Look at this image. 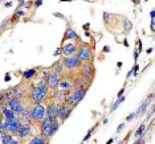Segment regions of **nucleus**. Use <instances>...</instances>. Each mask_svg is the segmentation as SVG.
<instances>
[{
  "label": "nucleus",
  "mask_w": 155,
  "mask_h": 144,
  "mask_svg": "<svg viewBox=\"0 0 155 144\" xmlns=\"http://www.w3.org/2000/svg\"><path fill=\"white\" fill-rule=\"evenodd\" d=\"M11 98H12V97H11V94H9L8 91H3V93H2V97H0V103L4 104V106H7Z\"/></svg>",
  "instance_id": "412c9836"
},
{
  "label": "nucleus",
  "mask_w": 155,
  "mask_h": 144,
  "mask_svg": "<svg viewBox=\"0 0 155 144\" xmlns=\"http://www.w3.org/2000/svg\"><path fill=\"white\" fill-rule=\"evenodd\" d=\"M109 50H110V49H109V48L106 46V48H104V50H102V52H106V53H107V52H109Z\"/></svg>",
  "instance_id": "4c0bfd02"
},
{
  "label": "nucleus",
  "mask_w": 155,
  "mask_h": 144,
  "mask_svg": "<svg viewBox=\"0 0 155 144\" xmlns=\"http://www.w3.org/2000/svg\"><path fill=\"white\" fill-rule=\"evenodd\" d=\"M64 40H73V41H80V36L77 34L73 29H68L65 32V36H64Z\"/></svg>",
  "instance_id": "a211bd4d"
},
{
  "label": "nucleus",
  "mask_w": 155,
  "mask_h": 144,
  "mask_svg": "<svg viewBox=\"0 0 155 144\" xmlns=\"http://www.w3.org/2000/svg\"><path fill=\"white\" fill-rule=\"evenodd\" d=\"M58 128H60V120H58V119H56V120L53 123H51L48 127H45L44 130H41V136H44L45 139L51 140L56 135V133H57Z\"/></svg>",
  "instance_id": "0eeeda50"
},
{
  "label": "nucleus",
  "mask_w": 155,
  "mask_h": 144,
  "mask_svg": "<svg viewBox=\"0 0 155 144\" xmlns=\"http://www.w3.org/2000/svg\"><path fill=\"white\" fill-rule=\"evenodd\" d=\"M7 107L11 108V110H12L13 112H15L17 117H19V115L21 114V112L27 108V106L23 103V101H20L19 98H16V97H12L11 99H9L8 104H7Z\"/></svg>",
  "instance_id": "423d86ee"
},
{
  "label": "nucleus",
  "mask_w": 155,
  "mask_h": 144,
  "mask_svg": "<svg viewBox=\"0 0 155 144\" xmlns=\"http://www.w3.org/2000/svg\"><path fill=\"white\" fill-rule=\"evenodd\" d=\"M41 4H43V0H36L35 2V7H40Z\"/></svg>",
  "instance_id": "473e14b6"
},
{
  "label": "nucleus",
  "mask_w": 155,
  "mask_h": 144,
  "mask_svg": "<svg viewBox=\"0 0 155 144\" xmlns=\"http://www.w3.org/2000/svg\"><path fill=\"white\" fill-rule=\"evenodd\" d=\"M31 114H32L31 122L40 123V120L45 117V114H47V107H45L43 103H36L31 107Z\"/></svg>",
  "instance_id": "39448f33"
},
{
  "label": "nucleus",
  "mask_w": 155,
  "mask_h": 144,
  "mask_svg": "<svg viewBox=\"0 0 155 144\" xmlns=\"http://www.w3.org/2000/svg\"><path fill=\"white\" fill-rule=\"evenodd\" d=\"M52 69H53L54 73H57V74H60V75H61L62 72H64V66H62L61 61H60V62H56V64L52 66Z\"/></svg>",
  "instance_id": "393cba45"
},
{
  "label": "nucleus",
  "mask_w": 155,
  "mask_h": 144,
  "mask_svg": "<svg viewBox=\"0 0 155 144\" xmlns=\"http://www.w3.org/2000/svg\"><path fill=\"white\" fill-rule=\"evenodd\" d=\"M154 115V107H151V110H150V112H149V117L147 118H151Z\"/></svg>",
  "instance_id": "72a5a7b5"
},
{
  "label": "nucleus",
  "mask_w": 155,
  "mask_h": 144,
  "mask_svg": "<svg viewBox=\"0 0 155 144\" xmlns=\"http://www.w3.org/2000/svg\"><path fill=\"white\" fill-rule=\"evenodd\" d=\"M53 93H52V97H53V101L56 103H64V99H65V93L58 89H54L52 90Z\"/></svg>",
  "instance_id": "f3484780"
},
{
  "label": "nucleus",
  "mask_w": 155,
  "mask_h": 144,
  "mask_svg": "<svg viewBox=\"0 0 155 144\" xmlns=\"http://www.w3.org/2000/svg\"><path fill=\"white\" fill-rule=\"evenodd\" d=\"M60 79H61L60 74H57V73H54V72L51 73V74H49V77H48V81H47V85H48V87H49V90L57 89Z\"/></svg>",
  "instance_id": "4468645a"
},
{
  "label": "nucleus",
  "mask_w": 155,
  "mask_h": 144,
  "mask_svg": "<svg viewBox=\"0 0 155 144\" xmlns=\"http://www.w3.org/2000/svg\"><path fill=\"white\" fill-rule=\"evenodd\" d=\"M36 73H37V70L36 69H29V70H25V72L23 73V78L25 79V81H29V79H32L35 75H36Z\"/></svg>",
  "instance_id": "aec40b11"
},
{
  "label": "nucleus",
  "mask_w": 155,
  "mask_h": 144,
  "mask_svg": "<svg viewBox=\"0 0 155 144\" xmlns=\"http://www.w3.org/2000/svg\"><path fill=\"white\" fill-rule=\"evenodd\" d=\"M58 106L60 103H56V102H49L48 106H47V114L51 115V117H53L57 119V111H58Z\"/></svg>",
  "instance_id": "dca6fc26"
},
{
  "label": "nucleus",
  "mask_w": 155,
  "mask_h": 144,
  "mask_svg": "<svg viewBox=\"0 0 155 144\" xmlns=\"http://www.w3.org/2000/svg\"><path fill=\"white\" fill-rule=\"evenodd\" d=\"M60 2H66V0H60Z\"/></svg>",
  "instance_id": "ea45409f"
},
{
  "label": "nucleus",
  "mask_w": 155,
  "mask_h": 144,
  "mask_svg": "<svg viewBox=\"0 0 155 144\" xmlns=\"http://www.w3.org/2000/svg\"><path fill=\"white\" fill-rule=\"evenodd\" d=\"M21 16H24V12L19 11V8H17V11L15 12V15H13V17H12V20H13V21H16V20H19Z\"/></svg>",
  "instance_id": "bb28decb"
},
{
  "label": "nucleus",
  "mask_w": 155,
  "mask_h": 144,
  "mask_svg": "<svg viewBox=\"0 0 155 144\" xmlns=\"http://www.w3.org/2000/svg\"><path fill=\"white\" fill-rule=\"evenodd\" d=\"M133 2H135V4H138V2H139V0H133Z\"/></svg>",
  "instance_id": "58836bf2"
},
{
  "label": "nucleus",
  "mask_w": 155,
  "mask_h": 144,
  "mask_svg": "<svg viewBox=\"0 0 155 144\" xmlns=\"http://www.w3.org/2000/svg\"><path fill=\"white\" fill-rule=\"evenodd\" d=\"M48 93H49V87L47 85V82H38L36 86L32 87L31 90V94H29V98H31V102L33 104L36 103H43L44 101H47L48 98Z\"/></svg>",
  "instance_id": "f257e3e1"
},
{
  "label": "nucleus",
  "mask_w": 155,
  "mask_h": 144,
  "mask_svg": "<svg viewBox=\"0 0 155 144\" xmlns=\"http://www.w3.org/2000/svg\"><path fill=\"white\" fill-rule=\"evenodd\" d=\"M123 128H125V123H121V124L118 126V128H117V132H121Z\"/></svg>",
  "instance_id": "2f4dec72"
},
{
  "label": "nucleus",
  "mask_w": 155,
  "mask_h": 144,
  "mask_svg": "<svg viewBox=\"0 0 155 144\" xmlns=\"http://www.w3.org/2000/svg\"><path fill=\"white\" fill-rule=\"evenodd\" d=\"M57 89H58V90H61V91H64L65 94H66V93H70V91L74 89V83H73L70 79H68V78L60 79Z\"/></svg>",
  "instance_id": "ddd939ff"
},
{
  "label": "nucleus",
  "mask_w": 155,
  "mask_h": 144,
  "mask_svg": "<svg viewBox=\"0 0 155 144\" xmlns=\"http://www.w3.org/2000/svg\"><path fill=\"white\" fill-rule=\"evenodd\" d=\"M21 124H23V122L19 117L4 119V130L7 132L11 133L12 136H17V132H19V128Z\"/></svg>",
  "instance_id": "20e7f679"
},
{
  "label": "nucleus",
  "mask_w": 155,
  "mask_h": 144,
  "mask_svg": "<svg viewBox=\"0 0 155 144\" xmlns=\"http://www.w3.org/2000/svg\"><path fill=\"white\" fill-rule=\"evenodd\" d=\"M150 102H151V98H149V99H146V101H144V102H143V103H142V106H140V107H139V110H138V111H137V112H135V115H137V117H139V115H140V114H143V112H144V111H146V110H147V107H149Z\"/></svg>",
  "instance_id": "4be33fe9"
},
{
  "label": "nucleus",
  "mask_w": 155,
  "mask_h": 144,
  "mask_svg": "<svg viewBox=\"0 0 155 144\" xmlns=\"http://www.w3.org/2000/svg\"><path fill=\"white\" fill-rule=\"evenodd\" d=\"M5 130H4V120L2 119V117H0V133H3Z\"/></svg>",
  "instance_id": "c85d7f7f"
},
{
  "label": "nucleus",
  "mask_w": 155,
  "mask_h": 144,
  "mask_svg": "<svg viewBox=\"0 0 155 144\" xmlns=\"http://www.w3.org/2000/svg\"><path fill=\"white\" fill-rule=\"evenodd\" d=\"M137 58H138V52H134V59L137 61Z\"/></svg>",
  "instance_id": "c9c22d12"
},
{
  "label": "nucleus",
  "mask_w": 155,
  "mask_h": 144,
  "mask_svg": "<svg viewBox=\"0 0 155 144\" xmlns=\"http://www.w3.org/2000/svg\"><path fill=\"white\" fill-rule=\"evenodd\" d=\"M125 99H126V97H123V95H121V97H118V99L115 101V103L111 106V108H110V112H114L115 110H117V107L119 106V104L122 103V102H125Z\"/></svg>",
  "instance_id": "a878e982"
},
{
  "label": "nucleus",
  "mask_w": 155,
  "mask_h": 144,
  "mask_svg": "<svg viewBox=\"0 0 155 144\" xmlns=\"http://www.w3.org/2000/svg\"><path fill=\"white\" fill-rule=\"evenodd\" d=\"M134 118H137V115H135V112H131V114H130L129 115V117L127 118H126V120H127V122H131L133 120V119Z\"/></svg>",
  "instance_id": "c756f323"
},
{
  "label": "nucleus",
  "mask_w": 155,
  "mask_h": 144,
  "mask_svg": "<svg viewBox=\"0 0 155 144\" xmlns=\"http://www.w3.org/2000/svg\"><path fill=\"white\" fill-rule=\"evenodd\" d=\"M144 132H146V124L143 123V124H140L139 128L134 132V138L138 139V138H140V136H144Z\"/></svg>",
  "instance_id": "5701e85b"
},
{
  "label": "nucleus",
  "mask_w": 155,
  "mask_h": 144,
  "mask_svg": "<svg viewBox=\"0 0 155 144\" xmlns=\"http://www.w3.org/2000/svg\"><path fill=\"white\" fill-rule=\"evenodd\" d=\"M2 117L4 118V119H9V118H13V117H17V115L13 112L11 108H8V107H5L4 110H3V114H2Z\"/></svg>",
  "instance_id": "b1692460"
},
{
  "label": "nucleus",
  "mask_w": 155,
  "mask_h": 144,
  "mask_svg": "<svg viewBox=\"0 0 155 144\" xmlns=\"http://www.w3.org/2000/svg\"><path fill=\"white\" fill-rule=\"evenodd\" d=\"M123 93H125V87H123V89H121V90H119V93H118V97L123 95Z\"/></svg>",
  "instance_id": "f704fd0d"
},
{
  "label": "nucleus",
  "mask_w": 155,
  "mask_h": 144,
  "mask_svg": "<svg viewBox=\"0 0 155 144\" xmlns=\"http://www.w3.org/2000/svg\"><path fill=\"white\" fill-rule=\"evenodd\" d=\"M61 53H62V49H61V46H60V48H57V49H56V50H54L53 56H54V57H57V56H60Z\"/></svg>",
  "instance_id": "7c9ffc66"
},
{
  "label": "nucleus",
  "mask_w": 155,
  "mask_h": 144,
  "mask_svg": "<svg viewBox=\"0 0 155 144\" xmlns=\"http://www.w3.org/2000/svg\"><path fill=\"white\" fill-rule=\"evenodd\" d=\"M49 142L48 139H45L44 136H35V138H32L29 140V144H47Z\"/></svg>",
  "instance_id": "6ab92c4d"
},
{
  "label": "nucleus",
  "mask_w": 155,
  "mask_h": 144,
  "mask_svg": "<svg viewBox=\"0 0 155 144\" xmlns=\"http://www.w3.org/2000/svg\"><path fill=\"white\" fill-rule=\"evenodd\" d=\"M31 133H32V126L29 123H23L19 128V132H17V138L21 140L28 139L31 136Z\"/></svg>",
  "instance_id": "f8f14e48"
},
{
  "label": "nucleus",
  "mask_w": 155,
  "mask_h": 144,
  "mask_svg": "<svg viewBox=\"0 0 155 144\" xmlns=\"http://www.w3.org/2000/svg\"><path fill=\"white\" fill-rule=\"evenodd\" d=\"M138 70H139V66L135 65L133 68V70H130V73H131V77H137V74H138Z\"/></svg>",
  "instance_id": "cd10ccee"
},
{
  "label": "nucleus",
  "mask_w": 155,
  "mask_h": 144,
  "mask_svg": "<svg viewBox=\"0 0 155 144\" xmlns=\"http://www.w3.org/2000/svg\"><path fill=\"white\" fill-rule=\"evenodd\" d=\"M78 45L76 41H70V43H66L64 44L62 46V54L64 57H70V56H76L77 54V50H78Z\"/></svg>",
  "instance_id": "1a4fd4ad"
},
{
  "label": "nucleus",
  "mask_w": 155,
  "mask_h": 144,
  "mask_svg": "<svg viewBox=\"0 0 155 144\" xmlns=\"http://www.w3.org/2000/svg\"><path fill=\"white\" fill-rule=\"evenodd\" d=\"M86 90H87L86 86H82V85L76 86L74 89L70 91L69 95L65 97L64 103L69 104V106H72V107H76L77 104L84 99V97H85V94H86Z\"/></svg>",
  "instance_id": "f03ea898"
},
{
  "label": "nucleus",
  "mask_w": 155,
  "mask_h": 144,
  "mask_svg": "<svg viewBox=\"0 0 155 144\" xmlns=\"http://www.w3.org/2000/svg\"><path fill=\"white\" fill-rule=\"evenodd\" d=\"M61 64L68 70H77V69H80V66H81V61L77 58V56H70V57H64Z\"/></svg>",
  "instance_id": "6e6552de"
},
{
  "label": "nucleus",
  "mask_w": 155,
  "mask_h": 144,
  "mask_svg": "<svg viewBox=\"0 0 155 144\" xmlns=\"http://www.w3.org/2000/svg\"><path fill=\"white\" fill-rule=\"evenodd\" d=\"M80 72H81V75L85 77V78H89V79H93V75H94V68L90 62H85V64H81L80 66Z\"/></svg>",
  "instance_id": "9b49d317"
},
{
  "label": "nucleus",
  "mask_w": 155,
  "mask_h": 144,
  "mask_svg": "<svg viewBox=\"0 0 155 144\" xmlns=\"http://www.w3.org/2000/svg\"><path fill=\"white\" fill-rule=\"evenodd\" d=\"M150 16H151V19H154V16H155V12H154V11H151V15H150Z\"/></svg>",
  "instance_id": "e433bc0d"
},
{
  "label": "nucleus",
  "mask_w": 155,
  "mask_h": 144,
  "mask_svg": "<svg viewBox=\"0 0 155 144\" xmlns=\"http://www.w3.org/2000/svg\"><path fill=\"white\" fill-rule=\"evenodd\" d=\"M76 56H77V58L81 61V64L91 62V59H93V49H91L90 44H85V43L80 44Z\"/></svg>",
  "instance_id": "7ed1b4c3"
},
{
  "label": "nucleus",
  "mask_w": 155,
  "mask_h": 144,
  "mask_svg": "<svg viewBox=\"0 0 155 144\" xmlns=\"http://www.w3.org/2000/svg\"><path fill=\"white\" fill-rule=\"evenodd\" d=\"M72 110H73V107L69 106V104L60 103L58 111H57V119H58V120H61V122L66 120V119L69 118V115H70V112H72Z\"/></svg>",
  "instance_id": "9d476101"
},
{
  "label": "nucleus",
  "mask_w": 155,
  "mask_h": 144,
  "mask_svg": "<svg viewBox=\"0 0 155 144\" xmlns=\"http://www.w3.org/2000/svg\"><path fill=\"white\" fill-rule=\"evenodd\" d=\"M0 142L3 144H19V140H15L11 133L7 132V131L0 133Z\"/></svg>",
  "instance_id": "2eb2a0df"
}]
</instances>
